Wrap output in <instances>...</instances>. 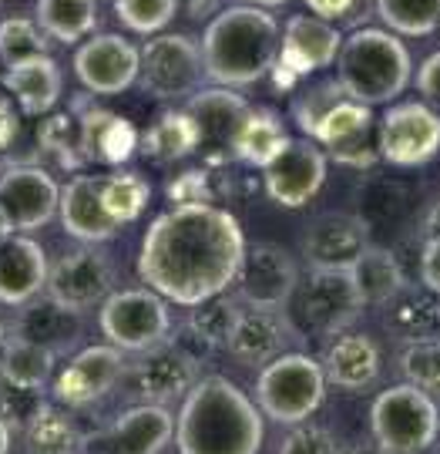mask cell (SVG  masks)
I'll use <instances>...</instances> for the list:
<instances>
[{
	"instance_id": "1",
	"label": "cell",
	"mask_w": 440,
	"mask_h": 454,
	"mask_svg": "<svg viewBox=\"0 0 440 454\" xmlns=\"http://www.w3.org/2000/svg\"><path fill=\"white\" fill-rule=\"evenodd\" d=\"M245 256L239 219L212 202L175 206L145 232L138 276L168 303L198 307L232 286Z\"/></svg>"
},
{
	"instance_id": "2",
	"label": "cell",
	"mask_w": 440,
	"mask_h": 454,
	"mask_svg": "<svg viewBox=\"0 0 440 454\" xmlns=\"http://www.w3.org/2000/svg\"><path fill=\"white\" fill-rule=\"evenodd\" d=\"M259 407L226 377H198L189 387L175 424L179 454H259Z\"/></svg>"
},
{
	"instance_id": "3",
	"label": "cell",
	"mask_w": 440,
	"mask_h": 454,
	"mask_svg": "<svg viewBox=\"0 0 440 454\" xmlns=\"http://www.w3.org/2000/svg\"><path fill=\"white\" fill-rule=\"evenodd\" d=\"M279 20L262 7L252 4H235L222 7L219 14L205 24L202 34V67L205 78L219 88H249L262 74H269V67L279 54Z\"/></svg>"
},
{
	"instance_id": "4",
	"label": "cell",
	"mask_w": 440,
	"mask_h": 454,
	"mask_svg": "<svg viewBox=\"0 0 440 454\" xmlns=\"http://www.w3.org/2000/svg\"><path fill=\"white\" fill-rule=\"evenodd\" d=\"M410 51L393 31L359 27L343 37L336 54V82L359 105H390L410 84Z\"/></svg>"
},
{
	"instance_id": "5",
	"label": "cell",
	"mask_w": 440,
	"mask_h": 454,
	"mask_svg": "<svg viewBox=\"0 0 440 454\" xmlns=\"http://www.w3.org/2000/svg\"><path fill=\"white\" fill-rule=\"evenodd\" d=\"M370 431L387 454H421L440 434V407L434 394L417 384H393L376 394L370 407Z\"/></svg>"
},
{
	"instance_id": "6",
	"label": "cell",
	"mask_w": 440,
	"mask_h": 454,
	"mask_svg": "<svg viewBox=\"0 0 440 454\" xmlns=\"http://www.w3.org/2000/svg\"><path fill=\"white\" fill-rule=\"evenodd\" d=\"M327 397L323 364L310 354H282L269 360L256 380V404L279 424H303L320 411Z\"/></svg>"
},
{
	"instance_id": "7",
	"label": "cell",
	"mask_w": 440,
	"mask_h": 454,
	"mask_svg": "<svg viewBox=\"0 0 440 454\" xmlns=\"http://www.w3.org/2000/svg\"><path fill=\"white\" fill-rule=\"evenodd\" d=\"M286 307H293V326H303L310 333H340L357 320L363 303L346 270H310L299 276Z\"/></svg>"
},
{
	"instance_id": "8",
	"label": "cell",
	"mask_w": 440,
	"mask_h": 454,
	"mask_svg": "<svg viewBox=\"0 0 440 454\" xmlns=\"http://www.w3.org/2000/svg\"><path fill=\"white\" fill-rule=\"evenodd\" d=\"M98 326L118 350L142 354L148 347L168 340L172 317L158 293L138 286V290H112V296L98 309Z\"/></svg>"
},
{
	"instance_id": "9",
	"label": "cell",
	"mask_w": 440,
	"mask_h": 454,
	"mask_svg": "<svg viewBox=\"0 0 440 454\" xmlns=\"http://www.w3.org/2000/svg\"><path fill=\"white\" fill-rule=\"evenodd\" d=\"M380 162L397 168L427 165L440 152V112L427 101H400L383 112L376 129Z\"/></svg>"
},
{
	"instance_id": "10",
	"label": "cell",
	"mask_w": 440,
	"mask_h": 454,
	"mask_svg": "<svg viewBox=\"0 0 440 454\" xmlns=\"http://www.w3.org/2000/svg\"><path fill=\"white\" fill-rule=\"evenodd\" d=\"M142 88L158 101L196 95V88L205 78L202 51L185 34H155L142 48Z\"/></svg>"
},
{
	"instance_id": "11",
	"label": "cell",
	"mask_w": 440,
	"mask_h": 454,
	"mask_svg": "<svg viewBox=\"0 0 440 454\" xmlns=\"http://www.w3.org/2000/svg\"><path fill=\"white\" fill-rule=\"evenodd\" d=\"M198 380V360L189 357L175 340H162L138 354L125 367L121 384L138 404H168Z\"/></svg>"
},
{
	"instance_id": "12",
	"label": "cell",
	"mask_w": 440,
	"mask_h": 454,
	"mask_svg": "<svg viewBox=\"0 0 440 454\" xmlns=\"http://www.w3.org/2000/svg\"><path fill=\"white\" fill-rule=\"evenodd\" d=\"M296 283H299V266L296 260L273 243L245 246V256L239 273L232 279V296L243 307H262V309H282L293 296Z\"/></svg>"
},
{
	"instance_id": "13",
	"label": "cell",
	"mask_w": 440,
	"mask_h": 454,
	"mask_svg": "<svg viewBox=\"0 0 440 454\" xmlns=\"http://www.w3.org/2000/svg\"><path fill=\"white\" fill-rule=\"evenodd\" d=\"M48 296L74 309H91L104 303L114 290V262L98 246L71 249L48 266Z\"/></svg>"
},
{
	"instance_id": "14",
	"label": "cell",
	"mask_w": 440,
	"mask_h": 454,
	"mask_svg": "<svg viewBox=\"0 0 440 454\" xmlns=\"http://www.w3.org/2000/svg\"><path fill=\"white\" fill-rule=\"evenodd\" d=\"M323 182H327V152L313 138H289L286 148L262 168L266 195L286 209H303L306 202H313Z\"/></svg>"
},
{
	"instance_id": "15",
	"label": "cell",
	"mask_w": 440,
	"mask_h": 454,
	"mask_svg": "<svg viewBox=\"0 0 440 454\" xmlns=\"http://www.w3.org/2000/svg\"><path fill=\"white\" fill-rule=\"evenodd\" d=\"M175 438V418L165 404H138L108 427L81 438V454H158Z\"/></svg>"
},
{
	"instance_id": "16",
	"label": "cell",
	"mask_w": 440,
	"mask_h": 454,
	"mask_svg": "<svg viewBox=\"0 0 440 454\" xmlns=\"http://www.w3.org/2000/svg\"><path fill=\"white\" fill-rule=\"evenodd\" d=\"M185 112L192 114L198 129V152L205 165H226L235 162L232 159V145H235V135L243 129L245 114H249V101L232 88H205L189 95Z\"/></svg>"
},
{
	"instance_id": "17",
	"label": "cell",
	"mask_w": 440,
	"mask_h": 454,
	"mask_svg": "<svg viewBox=\"0 0 440 454\" xmlns=\"http://www.w3.org/2000/svg\"><path fill=\"white\" fill-rule=\"evenodd\" d=\"M142 48L125 34H91L74 54V74L91 95H121L138 82Z\"/></svg>"
},
{
	"instance_id": "18",
	"label": "cell",
	"mask_w": 440,
	"mask_h": 454,
	"mask_svg": "<svg viewBox=\"0 0 440 454\" xmlns=\"http://www.w3.org/2000/svg\"><path fill=\"white\" fill-rule=\"evenodd\" d=\"M61 185L41 165H11L0 172V209L14 232L44 229L58 215Z\"/></svg>"
},
{
	"instance_id": "19",
	"label": "cell",
	"mask_w": 440,
	"mask_h": 454,
	"mask_svg": "<svg viewBox=\"0 0 440 454\" xmlns=\"http://www.w3.org/2000/svg\"><path fill=\"white\" fill-rule=\"evenodd\" d=\"M128 367L125 350L114 343H95L84 347L65 364V371L54 380V397L65 407H91L104 394H112L121 384V373Z\"/></svg>"
},
{
	"instance_id": "20",
	"label": "cell",
	"mask_w": 440,
	"mask_h": 454,
	"mask_svg": "<svg viewBox=\"0 0 440 454\" xmlns=\"http://www.w3.org/2000/svg\"><path fill=\"white\" fill-rule=\"evenodd\" d=\"M340 44V27H333L329 20L313 14H293L286 20V27L279 31L276 65L293 71L296 78H306L313 71L336 65Z\"/></svg>"
},
{
	"instance_id": "21",
	"label": "cell",
	"mask_w": 440,
	"mask_h": 454,
	"mask_svg": "<svg viewBox=\"0 0 440 454\" xmlns=\"http://www.w3.org/2000/svg\"><path fill=\"white\" fill-rule=\"evenodd\" d=\"M81 309L74 307H65V303H58L54 296H34L27 300L20 313H17V320L11 324V337L17 340H27V343H37V347H44L50 354H65L71 350L74 343L81 340Z\"/></svg>"
},
{
	"instance_id": "22",
	"label": "cell",
	"mask_w": 440,
	"mask_h": 454,
	"mask_svg": "<svg viewBox=\"0 0 440 454\" xmlns=\"http://www.w3.org/2000/svg\"><path fill=\"white\" fill-rule=\"evenodd\" d=\"M296 337V326L289 313L282 309H262V307H243V317L232 330L228 354L243 360L249 367H266L269 360L286 354L289 340Z\"/></svg>"
},
{
	"instance_id": "23",
	"label": "cell",
	"mask_w": 440,
	"mask_h": 454,
	"mask_svg": "<svg viewBox=\"0 0 440 454\" xmlns=\"http://www.w3.org/2000/svg\"><path fill=\"white\" fill-rule=\"evenodd\" d=\"M370 246V226L359 215L329 212L306 232V262L310 270H350L353 260Z\"/></svg>"
},
{
	"instance_id": "24",
	"label": "cell",
	"mask_w": 440,
	"mask_h": 454,
	"mask_svg": "<svg viewBox=\"0 0 440 454\" xmlns=\"http://www.w3.org/2000/svg\"><path fill=\"white\" fill-rule=\"evenodd\" d=\"M48 256L27 232H11L0 239V303L24 307L48 283Z\"/></svg>"
},
{
	"instance_id": "25",
	"label": "cell",
	"mask_w": 440,
	"mask_h": 454,
	"mask_svg": "<svg viewBox=\"0 0 440 454\" xmlns=\"http://www.w3.org/2000/svg\"><path fill=\"white\" fill-rule=\"evenodd\" d=\"M58 215L67 236L84 246L108 243L118 232V223L101 206V176H74L67 185H61Z\"/></svg>"
},
{
	"instance_id": "26",
	"label": "cell",
	"mask_w": 440,
	"mask_h": 454,
	"mask_svg": "<svg viewBox=\"0 0 440 454\" xmlns=\"http://www.w3.org/2000/svg\"><path fill=\"white\" fill-rule=\"evenodd\" d=\"M74 114L81 125V145L88 162H104V165H125L138 152V131L128 118L98 108V105H84L74 101Z\"/></svg>"
},
{
	"instance_id": "27",
	"label": "cell",
	"mask_w": 440,
	"mask_h": 454,
	"mask_svg": "<svg viewBox=\"0 0 440 454\" xmlns=\"http://www.w3.org/2000/svg\"><path fill=\"white\" fill-rule=\"evenodd\" d=\"M4 88L14 95L20 112L41 118V114L54 112V105L61 101L65 78H61V67L50 54H37V58L4 67Z\"/></svg>"
},
{
	"instance_id": "28",
	"label": "cell",
	"mask_w": 440,
	"mask_h": 454,
	"mask_svg": "<svg viewBox=\"0 0 440 454\" xmlns=\"http://www.w3.org/2000/svg\"><path fill=\"white\" fill-rule=\"evenodd\" d=\"M327 384L343 390H363L380 377V350L367 333H340L323 360Z\"/></svg>"
},
{
	"instance_id": "29",
	"label": "cell",
	"mask_w": 440,
	"mask_h": 454,
	"mask_svg": "<svg viewBox=\"0 0 440 454\" xmlns=\"http://www.w3.org/2000/svg\"><path fill=\"white\" fill-rule=\"evenodd\" d=\"M346 273H350V283H353L363 307H387L404 293L400 260L383 246H367Z\"/></svg>"
},
{
	"instance_id": "30",
	"label": "cell",
	"mask_w": 440,
	"mask_h": 454,
	"mask_svg": "<svg viewBox=\"0 0 440 454\" xmlns=\"http://www.w3.org/2000/svg\"><path fill=\"white\" fill-rule=\"evenodd\" d=\"M286 142H289V135H286V125H282V118L276 112L249 108L243 129L235 135L232 159L243 162L245 168H266L286 148Z\"/></svg>"
},
{
	"instance_id": "31",
	"label": "cell",
	"mask_w": 440,
	"mask_h": 454,
	"mask_svg": "<svg viewBox=\"0 0 440 454\" xmlns=\"http://www.w3.org/2000/svg\"><path fill=\"white\" fill-rule=\"evenodd\" d=\"M138 152L158 165L181 162L198 152V129L189 112H165L138 135Z\"/></svg>"
},
{
	"instance_id": "32",
	"label": "cell",
	"mask_w": 440,
	"mask_h": 454,
	"mask_svg": "<svg viewBox=\"0 0 440 454\" xmlns=\"http://www.w3.org/2000/svg\"><path fill=\"white\" fill-rule=\"evenodd\" d=\"M34 20L50 41L78 44L98 27V0H37Z\"/></svg>"
},
{
	"instance_id": "33",
	"label": "cell",
	"mask_w": 440,
	"mask_h": 454,
	"mask_svg": "<svg viewBox=\"0 0 440 454\" xmlns=\"http://www.w3.org/2000/svg\"><path fill=\"white\" fill-rule=\"evenodd\" d=\"M24 431V454H81V434L61 407L41 404Z\"/></svg>"
},
{
	"instance_id": "34",
	"label": "cell",
	"mask_w": 440,
	"mask_h": 454,
	"mask_svg": "<svg viewBox=\"0 0 440 454\" xmlns=\"http://www.w3.org/2000/svg\"><path fill=\"white\" fill-rule=\"evenodd\" d=\"M54 364H58V354H50L37 343L17 340L7 333V347H4V357H0V380H7L14 387L44 390L48 380L54 377Z\"/></svg>"
},
{
	"instance_id": "35",
	"label": "cell",
	"mask_w": 440,
	"mask_h": 454,
	"mask_svg": "<svg viewBox=\"0 0 440 454\" xmlns=\"http://www.w3.org/2000/svg\"><path fill=\"white\" fill-rule=\"evenodd\" d=\"M239 317H243V303L235 296L219 293V296H209L205 303L192 307V317L185 320V333H192L198 347L209 354L215 347H228Z\"/></svg>"
},
{
	"instance_id": "36",
	"label": "cell",
	"mask_w": 440,
	"mask_h": 454,
	"mask_svg": "<svg viewBox=\"0 0 440 454\" xmlns=\"http://www.w3.org/2000/svg\"><path fill=\"white\" fill-rule=\"evenodd\" d=\"M151 189L138 172H112V176H101V206L112 215L118 226L135 223L142 212H145Z\"/></svg>"
},
{
	"instance_id": "37",
	"label": "cell",
	"mask_w": 440,
	"mask_h": 454,
	"mask_svg": "<svg viewBox=\"0 0 440 454\" xmlns=\"http://www.w3.org/2000/svg\"><path fill=\"white\" fill-rule=\"evenodd\" d=\"M37 142H41V152H48L50 159H58L61 168L67 172H78L88 165V155H84L81 145V125H78V114H48L44 125L37 131Z\"/></svg>"
},
{
	"instance_id": "38",
	"label": "cell",
	"mask_w": 440,
	"mask_h": 454,
	"mask_svg": "<svg viewBox=\"0 0 440 454\" xmlns=\"http://www.w3.org/2000/svg\"><path fill=\"white\" fill-rule=\"evenodd\" d=\"M376 14L393 34L427 37L440 27V0H376Z\"/></svg>"
},
{
	"instance_id": "39",
	"label": "cell",
	"mask_w": 440,
	"mask_h": 454,
	"mask_svg": "<svg viewBox=\"0 0 440 454\" xmlns=\"http://www.w3.org/2000/svg\"><path fill=\"white\" fill-rule=\"evenodd\" d=\"M390 330L397 337H404L407 343L430 340L434 333L440 337V296L427 290L424 296H407L393 307Z\"/></svg>"
},
{
	"instance_id": "40",
	"label": "cell",
	"mask_w": 440,
	"mask_h": 454,
	"mask_svg": "<svg viewBox=\"0 0 440 454\" xmlns=\"http://www.w3.org/2000/svg\"><path fill=\"white\" fill-rule=\"evenodd\" d=\"M370 129H374V112H370V105H359L353 98H343V101H336V105L323 114V121L313 131V142L323 148H333V145L350 142V138H357V135H363V131H370Z\"/></svg>"
},
{
	"instance_id": "41",
	"label": "cell",
	"mask_w": 440,
	"mask_h": 454,
	"mask_svg": "<svg viewBox=\"0 0 440 454\" xmlns=\"http://www.w3.org/2000/svg\"><path fill=\"white\" fill-rule=\"evenodd\" d=\"M37 54H50L48 34L37 27V20H31V17L0 20V61H4V67L37 58Z\"/></svg>"
},
{
	"instance_id": "42",
	"label": "cell",
	"mask_w": 440,
	"mask_h": 454,
	"mask_svg": "<svg viewBox=\"0 0 440 454\" xmlns=\"http://www.w3.org/2000/svg\"><path fill=\"white\" fill-rule=\"evenodd\" d=\"M179 4L181 0H114V14L128 31L155 37L175 20Z\"/></svg>"
},
{
	"instance_id": "43",
	"label": "cell",
	"mask_w": 440,
	"mask_h": 454,
	"mask_svg": "<svg viewBox=\"0 0 440 454\" xmlns=\"http://www.w3.org/2000/svg\"><path fill=\"white\" fill-rule=\"evenodd\" d=\"M404 373H407L410 384H417L427 394H440V343H407V350H404Z\"/></svg>"
},
{
	"instance_id": "44",
	"label": "cell",
	"mask_w": 440,
	"mask_h": 454,
	"mask_svg": "<svg viewBox=\"0 0 440 454\" xmlns=\"http://www.w3.org/2000/svg\"><path fill=\"white\" fill-rule=\"evenodd\" d=\"M343 88L340 82L333 78V82H320V84H313L310 91L303 98H296V105H293V114H296V121H299V129L306 131L313 138V131H316V125L323 121V114L336 105V101H343Z\"/></svg>"
},
{
	"instance_id": "45",
	"label": "cell",
	"mask_w": 440,
	"mask_h": 454,
	"mask_svg": "<svg viewBox=\"0 0 440 454\" xmlns=\"http://www.w3.org/2000/svg\"><path fill=\"white\" fill-rule=\"evenodd\" d=\"M336 434L323 424H293V431L282 438L279 454H340Z\"/></svg>"
},
{
	"instance_id": "46",
	"label": "cell",
	"mask_w": 440,
	"mask_h": 454,
	"mask_svg": "<svg viewBox=\"0 0 440 454\" xmlns=\"http://www.w3.org/2000/svg\"><path fill=\"white\" fill-rule=\"evenodd\" d=\"M168 199L175 206H198V202H212L215 185H212V168H185L175 179L168 182Z\"/></svg>"
},
{
	"instance_id": "47",
	"label": "cell",
	"mask_w": 440,
	"mask_h": 454,
	"mask_svg": "<svg viewBox=\"0 0 440 454\" xmlns=\"http://www.w3.org/2000/svg\"><path fill=\"white\" fill-rule=\"evenodd\" d=\"M41 397H44V390L14 387V384L0 380V418L11 424V427H14V424L17 427H24L34 411L44 404Z\"/></svg>"
},
{
	"instance_id": "48",
	"label": "cell",
	"mask_w": 440,
	"mask_h": 454,
	"mask_svg": "<svg viewBox=\"0 0 440 454\" xmlns=\"http://www.w3.org/2000/svg\"><path fill=\"white\" fill-rule=\"evenodd\" d=\"M327 152L333 162L346 165V168H374L380 162V145H376L374 129L357 135V138H350V142H343V145L327 148Z\"/></svg>"
},
{
	"instance_id": "49",
	"label": "cell",
	"mask_w": 440,
	"mask_h": 454,
	"mask_svg": "<svg viewBox=\"0 0 440 454\" xmlns=\"http://www.w3.org/2000/svg\"><path fill=\"white\" fill-rule=\"evenodd\" d=\"M421 279H424L427 290L440 296V232L424 239V249H421Z\"/></svg>"
},
{
	"instance_id": "50",
	"label": "cell",
	"mask_w": 440,
	"mask_h": 454,
	"mask_svg": "<svg viewBox=\"0 0 440 454\" xmlns=\"http://www.w3.org/2000/svg\"><path fill=\"white\" fill-rule=\"evenodd\" d=\"M413 84H417V91H421V98H424L427 105H440V51L430 54L424 65H421Z\"/></svg>"
},
{
	"instance_id": "51",
	"label": "cell",
	"mask_w": 440,
	"mask_h": 454,
	"mask_svg": "<svg viewBox=\"0 0 440 454\" xmlns=\"http://www.w3.org/2000/svg\"><path fill=\"white\" fill-rule=\"evenodd\" d=\"M359 0H306V7H310L313 17H323V20H343V17L350 14L353 7H357Z\"/></svg>"
},
{
	"instance_id": "52",
	"label": "cell",
	"mask_w": 440,
	"mask_h": 454,
	"mask_svg": "<svg viewBox=\"0 0 440 454\" xmlns=\"http://www.w3.org/2000/svg\"><path fill=\"white\" fill-rule=\"evenodd\" d=\"M17 135H20V118H17V108L7 101V98H0V152L14 145Z\"/></svg>"
},
{
	"instance_id": "53",
	"label": "cell",
	"mask_w": 440,
	"mask_h": 454,
	"mask_svg": "<svg viewBox=\"0 0 440 454\" xmlns=\"http://www.w3.org/2000/svg\"><path fill=\"white\" fill-rule=\"evenodd\" d=\"M185 7H189V14L196 17V20H205V17L222 7V0H185Z\"/></svg>"
},
{
	"instance_id": "54",
	"label": "cell",
	"mask_w": 440,
	"mask_h": 454,
	"mask_svg": "<svg viewBox=\"0 0 440 454\" xmlns=\"http://www.w3.org/2000/svg\"><path fill=\"white\" fill-rule=\"evenodd\" d=\"M269 71H273V78H276V91H289V88L299 82L293 71H286V67L276 65V61H273V67H269Z\"/></svg>"
},
{
	"instance_id": "55",
	"label": "cell",
	"mask_w": 440,
	"mask_h": 454,
	"mask_svg": "<svg viewBox=\"0 0 440 454\" xmlns=\"http://www.w3.org/2000/svg\"><path fill=\"white\" fill-rule=\"evenodd\" d=\"M340 454H387L380 444H370V441H357V444H346V448H340Z\"/></svg>"
},
{
	"instance_id": "56",
	"label": "cell",
	"mask_w": 440,
	"mask_h": 454,
	"mask_svg": "<svg viewBox=\"0 0 440 454\" xmlns=\"http://www.w3.org/2000/svg\"><path fill=\"white\" fill-rule=\"evenodd\" d=\"M440 232V199L430 206V212H427V219H424V236H437Z\"/></svg>"
},
{
	"instance_id": "57",
	"label": "cell",
	"mask_w": 440,
	"mask_h": 454,
	"mask_svg": "<svg viewBox=\"0 0 440 454\" xmlns=\"http://www.w3.org/2000/svg\"><path fill=\"white\" fill-rule=\"evenodd\" d=\"M11 431H14V427L0 418V454H11Z\"/></svg>"
},
{
	"instance_id": "58",
	"label": "cell",
	"mask_w": 440,
	"mask_h": 454,
	"mask_svg": "<svg viewBox=\"0 0 440 454\" xmlns=\"http://www.w3.org/2000/svg\"><path fill=\"white\" fill-rule=\"evenodd\" d=\"M245 4H252V7H262V11H269V7H282L286 0H245Z\"/></svg>"
},
{
	"instance_id": "59",
	"label": "cell",
	"mask_w": 440,
	"mask_h": 454,
	"mask_svg": "<svg viewBox=\"0 0 440 454\" xmlns=\"http://www.w3.org/2000/svg\"><path fill=\"white\" fill-rule=\"evenodd\" d=\"M11 232H14V226H11V219H7L4 209H0V239H4V236H11Z\"/></svg>"
},
{
	"instance_id": "60",
	"label": "cell",
	"mask_w": 440,
	"mask_h": 454,
	"mask_svg": "<svg viewBox=\"0 0 440 454\" xmlns=\"http://www.w3.org/2000/svg\"><path fill=\"white\" fill-rule=\"evenodd\" d=\"M4 347H7V326L0 324V357H4Z\"/></svg>"
},
{
	"instance_id": "61",
	"label": "cell",
	"mask_w": 440,
	"mask_h": 454,
	"mask_svg": "<svg viewBox=\"0 0 440 454\" xmlns=\"http://www.w3.org/2000/svg\"><path fill=\"white\" fill-rule=\"evenodd\" d=\"M437 343H440V337H437Z\"/></svg>"
},
{
	"instance_id": "62",
	"label": "cell",
	"mask_w": 440,
	"mask_h": 454,
	"mask_svg": "<svg viewBox=\"0 0 440 454\" xmlns=\"http://www.w3.org/2000/svg\"><path fill=\"white\" fill-rule=\"evenodd\" d=\"M437 31H440V27H437Z\"/></svg>"
}]
</instances>
